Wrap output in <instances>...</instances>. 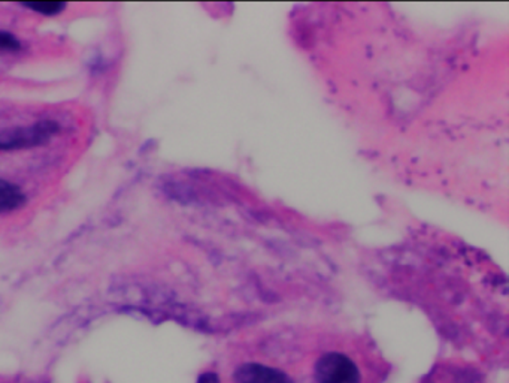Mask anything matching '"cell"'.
<instances>
[{
	"label": "cell",
	"instance_id": "6da1fadb",
	"mask_svg": "<svg viewBox=\"0 0 509 383\" xmlns=\"http://www.w3.org/2000/svg\"><path fill=\"white\" fill-rule=\"evenodd\" d=\"M317 383H362L356 362L339 352H328L316 362Z\"/></svg>",
	"mask_w": 509,
	"mask_h": 383
},
{
	"label": "cell",
	"instance_id": "7a4b0ae2",
	"mask_svg": "<svg viewBox=\"0 0 509 383\" xmlns=\"http://www.w3.org/2000/svg\"><path fill=\"white\" fill-rule=\"evenodd\" d=\"M59 124L53 120H44L29 128H18L9 133H0V150H17L44 144L54 137Z\"/></svg>",
	"mask_w": 509,
	"mask_h": 383
},
{
	"label": "cell",
	"instance_id": "3957f363",
	"mask_svg": "<svg viewBox=\"0 0 509 383\" xmlns=\"http://www.w3.org/2000/svg\"><path fill=\"white\" fill-rule=\"evenodd\" d=\"M235 383H295L290 376L274 367L263 366L257 362H247L233 373Z\"/></svg>",
	"mask_w": 509,
	"mask_h": 383
},
{
	"label": "cell",
	"instance_id": "277c9868",
	"mask_svg": "<svg viewBox=\"0 0 509 383\" xmlns=\"http://www.w3.org/2000/svg\"><path fill=\"white\" fill-rule=\"evenodd\" d=\"M25 204L22 189L6 180H0V213H9Z\"/></svg>",
	"mask_w": 509,
	"mask_h": 383
},
{
	"label": "cell",
	"instance_id": "5b68a950",
	"mask_svg": "<svg viewBox=\"0 0 509 383\" xmlns=\"http://www.w3.org/2000/svg\"><path fill=\"white\" fill-rule=\"evenodd\" d=\"M24 6L34 9L36 13L44 14V15H55L64 11L66 4L64 2H27Z\"/></svg>",
	"mask_w": 509,
	"mask_h": 383
},
{
	"label": "cell",
	"instance_id": "8992f818",
	"mask_svg": "<svg viewBox=\"0 0 509 383\" xmlns=\"http://www.w3.org/2000/svg\"><path fill=\"white\" fill-rule=\"evenodd\" d=\"M20 43L18 39L14 36V34H8V32H0V50H9V52H15V50H20Z\"/></svg>",
	"mask_w": 509,
	"mask_h": 383
},
{
	"label": "cell",
	"instance_id": "52a82bcc",
	"mask_svg": "<svg viewBox=\"0 0 509 383\" xmlns=\"http://www.w3.org/2000/svg\"><path fill=\"white\" fill-rule=\"evenodd\" d=\"M198 383H221V382H220L219 376L215 375V373H210V371H208V373H203V375L201 376V378H199Z\"/></svg>",
	"mask_w": 509,
	"mask_h": 383
}]
</instances>
